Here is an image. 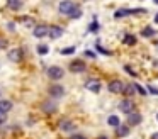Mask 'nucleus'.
<instances>
[{"label": "nucleus", "instance_id": "nucleus-1", "mask_svg": "<svg viewBox=\"0 0 158 139\" xmlns=\"http://www.w3.org/2000/svg\"><path fill=\"white\" fill-rule=\"evenodd\" d=\"M66 93L65 87H63L61 83H51L48 87V97L53 98V100H60V98H63Z\"/></svg>", "mask_w": 158, "mask_h": 139}, {"label": "nucleus", "instance_id": "nucleus-2", "mask_svg": "<svg viewBox=\"0 0 158 139\" xmlns=\"http://www.w3.org/2000/svg\"><path fill=\"white\" fill-rule=\"evenodd\" d=\"M46 75H48L49 80L58 81V80H61V78L65 76V70H63L61 66H58V64H53V66H49V68H48Z\"/></svg>", "mask_w": 158, "mask_h": 139}, {"label": "nucleus", "instance_id": "nucleus-3", "mask_svg": "<svg viewBox=\"0 0 158 139\" xmlns=\"http://www.w3.org/2000/svg\"><path fill=\"white\" fill-rule=\"evenodd\" d=\"M117 108H119L123 114H126V115H129L131 112H134L136 110V104L133 102V98H126L124 97L123 100L119 102V105H117Z\"/></svg>", "mask_w": 158, "mask_h": 139}, {"label": "nucleus", "instance_id": "nucleus-4", "mask_svg": "<svg viewBox=\"0 0 158 139\" xmlns=\"http://www.w3.org/2000/svg\"><path fill=\"white\" fill-rule=\"evenodd\" d=\"M124 85H126V81H123V80H110L109 83H107V90L114 95H123Z\"/></svg>", "mask_w": 158, "mask_h": 139}, {"label": "nucleus", "instance_id": "nucleus-5", "mask_svg": "<svg viewBox=\"0 0 158 139\" xmlns=\"http://www.w3.org/2000/svg\"><path fill=\"white\" fill-rule=\"evenodd\" d=\"M7 58L12 63H21L24 59V51H22V47H12L7 51Z\"/></svg>", "mask_w": 158, "mask_h": 139}, {"label": "nucleus", "instance_id": "nucleus-6", "mask_svg": "<svg viewBox=\"0 0 158 139\" xmlns=\"http://www.w3.org/2000/svg\"><path fill=\"white\" fill-rule=\"evenodd\" d=\"M68 70L72 71V73H85V70H87V64H85V61L83 59H72L70 61V64H68Z\"/></svg>", "mask_w": 158, "mask_h": 139}, {"label": "nucleus", "instance_id": "nucleus-7", "mask_svg": "<svg viewBox=\"0 0 158 139\" xmlns=\"http://www.w3.org/2000/svg\"><path fill=\"white\" fill-rule=\"evenodd\" d=\"M75 7H77V3L73 2V0H61L60 5H58V12L63 14V15H70Z\"/></svg>", "mask_w": 158, "mask_h": 139}, {"label": "nucleus", "instance_id": "nucleus-8", "mask_svg": "<svg viewBox=\"0 0 158 139\" xmlns=\"http://www.w3.org/2000/svg\"><path fill=\"white\" fill-rule=\"evenodd\" d=\"M41 110L44 112V114H55V112L58 110V104H56V100H53V98L48 97L41 104Z\"/></svg>", "mask_w": 158, "mask_h": 139}, {"label": "nucleus", "instance_id": "nucleus-9", "mask_svg": "<svg viewBox=\"0 0 158 139\" xmlns=\"http://www.w3.org/2000/svg\"><path fill=\"white\" fill-rule=\"evenodd\" d=\"M48 32H49V26H44V24H38V26H34V29H32V36L38 37V39L46 37Z\"/></svg>", "mask_w": 158, "mask_h": 139}, {"label": "nucleus", "instance_id": "nucleus-10", "mask_svg": "<svg viewBox=\"0 0 158 139\" xmlns=\"http://www.w3.org/2000/svg\"><path fill=\"white\" fill-rule=\"evenodd\" d=\"M60 129H61L63 132H75L77 124L73 121H70V119H61V121H60Z\"/></svg>", "mask_w": 158, "mask_h": 139}, {"label": "nucleus", "instance_id": "nucleus-11", "mask_svg": "<svg viewBox=\"0 0 158 139\" xmlns=\"http://www.w3.org/2000/svg\"><path fill=\"white\" fill-rule=\"evenodd\" d=\"M141 122H143V115H141L138 110L131 112V114L127 115V124H129L131 127H136V125L141 124Z\"/></svg>", "mask_w": 158, "mask_h": 139}, {"label": "nucleus", "instance_id": "nucleus-12", "mask_svg": "<svg viewBox=\"0 0 158 139\" xmlns=\"http://www.w3.org/2000/svg\"><path fill=\"white\" fill-rule=\"evenodd\" d=\"M12 108H14V102L9 100V98H0V114L7 115Z\"/></svg>", "mask_w": 158, "mask_h": 139}, {"label": "nucleus", "instance_id": "nucleus-13", "mask_svg": "<svg viewBox=\"0 0 158 139\" xmlns=\"http://www.w3.org/2000/svg\"><path fill=\"white\" fill-rule=\"evenodd\" d=\"M85 88L90 90L92 93H99L100 88H102V83H100V80H97V78H92V80H89L85 83Z\"/></svg>", "mask_w": 158, "mask_h": 139}, {"label": "nucleus", "instance_id": "nucleus-14", "mask_svg": "<svg viewBox=\"0 0 158 139\" xmlns=\"http://www.w3.org/2000/svg\"><path fill=\"white\" fill-rule=\"evenodd\" d=\"M65 29L61 26H49V32H48V37L49 39H60L63 36Z\"/></svg>", "mask_w": 158, "mask_h": 139}, {"label": "nucleus", "instance_id": "nucleus-15", "mask_svg": "<svg viewBox=\"0 0 158 139\" xmlns=\"http://www.w3.org/2000/svg\"><path fill=\"white\" fill-rule=\"evenodd\" d=\"M129 131H131V125L127 124V122L126 124L121 122V124L116 127V137H126V136L129 134Z\"/></svg>", "mask_w": 158, "mask_h": 139}, {"label": "nucleus", "instance_id": "nucleus-16", "mask_svg": "<svg viewBox=\"0 0 158 139\" xmlns=\"http://www.w3.org/2000/svg\"><path fill=\"white\" fill-rule=\"evenodd\" d=\"M136 87H134V83H126L124 85V92H123V95L126 98H133V97H136Z\"/></svg>", "mask_w": 158, "mask_h": 139}, {"label": "nucleus", "instance_id": "nucleus-17", "mask_svg": "<svg viewBox=\"0 0 158 139\" xmlns=\"http://www.w3.org/2000/svg\"><path fill=\"white\" fill-rule=\"evenodd\" d=\"M156 36V29H153L151 26H146L141 29V37H144V39H150V37Z\"/></svg>", "mask_w": 158, "mask_h": 139}, {"label": "nucleus", "instance_id": "nucleus-18", "mask_svg": "<svg viewBox=\"0 0 158 139\" xmlns=\"http://www.w3.org/2000/svg\"><path fill=\"white\" fill-rule=\"evenodd\" d=\"M22 5H24V2H22V0H7V7L10 10H14V12L21 10Z\"/></svg>", "mask_w": 158, "mask_h": 139}, {"label": "nucleus", "instance_id": "nucleus-19", "mask_svg": "<svg viewBox=\"0 0 158 139\" xmlns=\"http://www.w3.org/2000/svg\"><path fill=\"white\" fill-rule=\"evenodd\" d=\"M123 44H126V46H136L138 37L134 36V34H126V36L123 37Z\"/></svg>", "mask_w": 158, "mask_h": 139}, {"label": "nucleus", "instance_id": "nucleus-20", "mask_svg": "<svg viewBox=\"0 0 158 139\" xmlns=\"http://www.w3.org/2000/svg\"><path fill=\"white\" fill-rule=\"evenodd\" d=\"M19 22L24 24V26H27V27H32V29H34V26H36L34 19H32L31 15H22V17H19Z\"/></svg>", "mask_w": 158, "mask_h": 139}, {"label": "nucleus", "instance_id": "nucleus-21", "mask_svg": "<svg viewBox=\"0 0 158 139\" xmlns=\"http://www.w3.org/2000/svg\"><path fill=\"white\" fill-rule=\"evenodd\" d=\"M127 15H131L129 9H117L114 12V19H123V17H127Z\"/></svg>", "mask_w": 158, "mask_h": 139}, {"label": "nucleus", "instance_id": "nucleus-22", "mask_svg": "<svg viewBox=\"0 0 158 139\" xmlns=\"http://www.w3.org/2000/svg\"><path fill=\"white\" fill-rule=\"evenodd\" d=\"M107 124H109L110 127H114V129H116L117 125L121 124V119L117 117V115H109V117H107Z\"/></svg>", "mask_w": 158, "mask_h": 139}, {"label": "nucleus", "instance_id": "nucleus-23", "mask_svg": "<svg viewBox=\"0 0 158 139\" xmlns=\"http://www.w3.org/2000/svg\"><path fill=\"white\" fill-rule=\"evenodd\" d=\"M82 14H83L82 7H80V5H77L75 9L72 10V14H70L68 17H70V19H73V20H75V19H80V17H82Z\"/></svg>", "mask_w": 158, "mask_h": 139}, {"label": "nucleus", "instance_id": "nucleus-24", "mask_svg": "<svg viewBox=\"0 0 158 139\" xmlns=\"http://www.w3.org/2000/svg\"><path fill=\"white\" fill-rule=\"evenodd\" d=\"M99 29H100V26H99V22H97V19L94 17V20L89 24V32H94V34H97V32H99Z\"/></svg>", "mask_w": 158, "mask_h": 139}, {"label": "nucleus", "instance_id": "nucleus-25", "mask_svg": "<svg viewBox=\"0 0 158 139\" xmlns=\"http://www.w3.org/2000/svg\"><path fill=\"white\" fill-rule=\"evenodd\" d=\"M95 47H97V51H99L100 54H106V56H112V51H110V49H106L104 46H100L99 41L95 43Z\"/></svg>", "mask_w": 158, "mask_h": 139}, {"label": "nucleus", "instance_id": "nucleus-26", "mask_svg": "<svg viewBox=\"0 0 158 139\" xmlns=\"http://www.w3.org/2000/svg\"><path fill=\"white\" fill-rule=\"evenodd\" d=\"M49 53V46H46V44H39L38 46V54L39 56H44V54Z\"/></svg>", "mask_w": 158, "mask_h": 139}, {"label": "nucleus", "instance_id": "nucleus-27", "mask_svg": "<svg viewBox=\"0 0 158 139\" xmlns=\"http://www.w3.org/2000/svg\"><path fill=\"white\" fill-rule=\"evenodd\" d=\"M134 87H136V92L138 95H141V97H148V90L144 87H141L139 83H134Z\"/></svg>", "mask_w": 158, "mask_h": 139}, {"label": "nucleus", "instance_id": "nucleus-28", "mask_svg": "<svg viewBox=\"0 0 158 139\" xmlns=\"http://www.w3.org/2000/svg\"><path fill=\"white\" fill-rule=\"evenodd\" d=\"M60 53H61V56H70V54H75V47H73V46L65 47V49H61Z\"/></svg>", "mask_w": 158, "mask_h": 139}, {"label": "nucleus", "instance_id": "nucleus-29", "mask_svg": "<svg viewBox=\"0 0 158 139\" xmlns=\"http://www.w3.org/2000/svg\"><path fill=\"white\" fill-rule=\"evenodd\" d=\"M83 56L89 58V59H95L97 53H95V51H92V49H85V51H83Z\"/></svg>", "mask_w": 158, "mask_h": 139}, {"label": "nucleus", "instance_id": "nucleus-30", "mask_svg": "<svg viewBox=\"0 0 158 139\" xmlns=\"http://www.w3.org/2000/svg\"><path fill=\"white\" fill-rule=\"evenodd\" d=\"M124 71H126L127 75H131V76H133V78H136V76H138V73H136V71H134L133 68L129 66V64H124Z\"/></svg>", "mask_w": 158, "mask_h": 139}, {"label": "nucleus", "instance_id": "nucleus-31", "mask_svg": "<svg viewBox=\"0 0 158 139\" xmlns=\"http://www.w3.org/2000/svg\"><path fill=\"white\" fill-rule=\"evenodd\" d=\"M131 10V15H138V14H146V9L139 7V9H129Z\"/></svg>", "mask_w": 158, "mask_h": 139}, {"label": "nucleus", "instance_id": "nucleus-32", "mask_svg": "<svg viewBox=\"0 0 158 139\" xmlns=\"http://www.w3.org/2000/svg\"><path fill=\"white\" fill-rule=\"evenodd\" d=\"M148 92H150V93H153V95H158V88L156 87H153V85H148Z\"/></svg>", "mask_w": 158, "mask_h": 139}, {"label": "nucleus", "instance_id": "nucleus-33", "mask_svg": "<svg viewBox=\"0 0 158 139\" xmlns=\"http://www.w3.org/2000/svg\"><path fill=\"white\" fill-rule=\"evenodd\" d=\"M7 29L10 31V32H14V31H15V24L14 22H7Z\"/></svg>", "mask_w": 158, "mask_h": 139}, {"label": "nucleus", "instance_id": "nucleus-34", "mask_svg": "<svg viewBox=\"0 0 158 139\" xmlns=\"http://www.w3.org/2000/svg\"><path fill=\"white\" fill-rule=\"evenodd\" d=\"M70 139H87L85 136H82V134H72V137Z\"/></svg>", "mask_w": 158, "mask_h": 139}, {"label": "nucleus", "instance_id": "nucleus-35", "mask_svg": "<svg viewBox=\"0 0 158 139\" xmlns=\"http://www.w3.org/2000/svg\"><path fill=\"white\" fill-rule=\"evenodd\" d=\"M5 124V115H0V127H4Z\"/></svg>", "mask_w": 158, "mask_h": 139}, {"label": "nucleus", "instance_id": "nucleus-36", "mask_svg": "<svg viewBox=\"0 0 158 139\" xmlns=\"http://www.w3.org/2000/svg\"><path fill=\"white\" fill-rule=\"evenodd\" d=\"M150 139H158V132H153V134H151V137Z\"/></svg>", "mask_w": 158, "mask_h": 139}, {"label": "nucleus", "instance_id": "nucleus-37", "mask_svg": "<svg viewBox=\"0 0 158 139\" xmlns=\"http://www.w3.org/2000/svg\"><path fill=\"white\" fill-rule=\"evenodd\" d=\"M97 139H109V137H107V136H99Z\"/></svg>", "mask_w": 158, "mask_h": 139}, {"label": "nucleus", "instance_id": "nucleus-38", "mask_svg": "<svg viewBox=\"0 0 158 139\" xmlns=\"http://www.w3.org/2000/svg\"><path fill=\"white\" fill-rule=\"evenodd\" d=\"M153 20H155V22L158 24V14H156V15H155V19H153Z\"/></svg>", "mask_w": 158, "mask_h": 139}, {"label": "nucleus", "instance_id": "nucleus-39", "mask_svg": "<svg viewBox=\"0 0 158 139\" xmlns=\"http://www.w3.org/2000/svg\"><path fill=\"white\" fill-rule=\"evenodd\" d=\"M153 3H156V5H158V0H153Z\"/></svg>", "mask_w": 158, "mask_h": 139}, {"label": "nucleus", "instance_id": "nucleus-40", "mask_svg": "<svg viewBox=\"0 0 158 139\" xmlns=\"http://www.w3.org/2000/svg\"><path fill=\"white\" fill-rule=\"evenodd\" d=\"M156 121H158V114H156Z\"/></svg>", "mask_w": 158, "mask_h": 139}, {"label": "nucleus", "instance_id": "nucleus-41", "mask_svg": "<svg viewBox=\"0 0 158 139\" xmlns=\"http://www.w3.org/2000/svg\"><path fill=\"white\" fill-rule=\"evenodd\" d=\"M156 47H158V44H156Z\"/></svg>", "mask_w": 158, "mask_h": 139}, {"label": "nucleus", "instance_id": "nucleus-42", "mask_svg": "<svg viewBox=\"0 0 158 139\" xmlns=\"http://www.w3.org/2000/svg\"><path fill=\"white\" fill-rule=\"evenodd\" d=\"M0 115H2V114H0Z\"/></svg>", "mask_w": 158, "mask_h": 139}]
</instances>
